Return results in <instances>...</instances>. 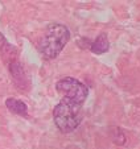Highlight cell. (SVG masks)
I'll use <instances>...</instances> for the list:
<instances>
[{"mask_svg":"<svg viewBox=\"0 0 140 149\" xmlns=\"http://www.w3.org/2000/svg\"><path fill=\"white\" fill-rule=\"evenodd\" d=\"M70 40V31L62 24H50L38 42V50L48 59H53L64 50Z\"/></svg>","mask_w":140,"mask_h":149,"instance_id":"obj_2","label":"cell"},{"mask_svg":"<svg viewBox=\"0 0 140 149\" xmlns=\"http://www.w3.org/2000/svg\"><path fill=\"white\" fill-rule=\"evenodd\" d=\"M0 52L3 53V56H11V53H16V49L11 44H8L1 33H0Z\"/></svg>","mask_w":140,"mask_h":149,"instance_id":"obj_7","label":"cell"},{"mask_svg":"<svg viewBox=\"0 0 140 149\" xmlns=\"http://www.w3.org/2000/svg\"><path fill=\"white\" fill-rule=\"evenodd\" d=\"M8 69H9V73H11L15 83H16L19 87H25L28 81H27V75H25V73H24V69H22L21 63H20L17 59H12L8 63Z\"/></svg>","mask_w":140,"mask_h":149,"instance_id":"obj_4","label":"cell"},{"mask_svg":"<svg viewBox=\"0 0 140 149\" xmlns=\"http://www.w3.org/2000/svg\"><path fill=\"white\" fill-rule=\"evenodd\" d=\"M56 88L62 95V98L70 99L79 104H83L89 95V88L86 84L76 78H71V77L58 81L56 83Z\"/></svg>","mask_w":140,"mask_h":149,"instance_id":"obj_3","label":"cell"},{"mask_svg":"<svg viewBox=\"0 0 140 149\" xmlns=\"http://www.w3.org/2000/svg\"><path fill=\"white\" fill-rule=\"evenodd\" d=\"M83 104L62 98L53 110V120L61 132H73L83 119Z\"/></svg>","mask_w":140,"mask_h":149,"instance_id":"obj_1","label":"cell"},{"mask_svg":"<svg viewBox=\"0 0 140 149\" xmlns=\"http://www.w3.org/2000/svg\"><path fill=\"white\" fill-rule=\"evenodd\" d=\"M6 106L12 113H16V115H27V111H28V107L27 104L22 100L16 98H8L6 100Z\"/></svg>","mask_w":140,"mask_h":149,"instance_id":"obj_6","label":"cell"},{"mask_svg":"<svg viewBox=\"0 0 140 149\" xmlns=\"http://www.w3.org/2000/svg\"><path fill=\"white\" fill-rule=\"evenodd\" d=\"M110 49V42L106 33H102L90 44V50L94 54H103Z\"/></svg>","mask_w":140,"mask_h":149,"instance_id":"obj_5","label":"cell"}]
</instances>
